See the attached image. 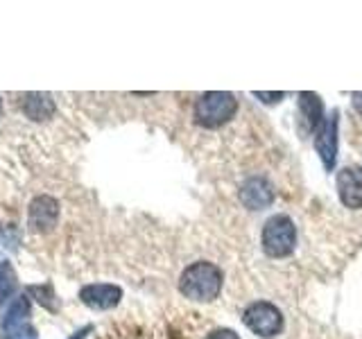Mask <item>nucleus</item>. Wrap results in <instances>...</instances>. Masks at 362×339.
<instances>
[{
    "mask_svg": "<svg viewBox=\"0 0 362 339\" xmlns=\"http://www.w3.org/2000/svg\"><path fill=\"white\" fill-rule=\"evenodd\" d=\"M299 109H301L303 118H305V122H308V127L313 131H317V129L322 127V122L326 118H324V105H322L320 95H315V93H299Z\"/></svg>",
    "mask_w": 362,
    "mask_h": 339,
    "instance_id": "12",
    "label": "nucleus"
},
{
    "mask_svg": "<svg viewBox=\"0 0 362 339\" xmlns=\"http://www.w3.org/2000/svg\"><path fill=\"white\" fill-rule=\"evenodd\" d=\"M179 290L186 299L197 303H211L222 292V269L206 260H197L184 269L179 280Z\"/></svg>",
    "mask_w": 362,
    "mask_h": 339,
    "instance_id": "1",
    "label": "nucleus"
},
{
    "mask_svg": "<svg viewBox=\"0 0 362 339\" xmlns=\"http://www.w3.org/2000/svg\"><path fill=\"white\" fill-rule=\"evenodd\" d=\"M28 316H30V301L25 297H16V301L9 305V310L3 316L5 337L23 331V328H28Z\"/></svg>",
    "mask_w": 362,
    "mask_h": 339,
    "instance_id": "11",
    "label": "nucleus"
},
{
    "mask_svg": "<svg viewBox=\"0 0 362 339\" xmlns=\"http://www.w3.org/2000/svg\"><path fill=\"white\" fill-rule=\"evenodd\" d=\"M0 111H3V100H0Z\"/></svg>",
    "mask_w": 362,
    "mask_h": 339,
    "instance_id": "20",
    "label": "nucleus"
},
{
    "mask_svg": "<svg viewBox=\"0 0 362 339\" xmlns=\"http://www.w3.org/2000/svg\"><path fill=\"white\" fill-rule=\"evenodd\" d=\"M337 192L346 208H362V167L339 170Z\"/></svg>",
    "mask_w": 362,
    "mask_h": 339,
    "instance_id": "7",
    "label": "nucleus"
},
{
    "mask_svg": "<svg viewBox=\"0 0 362 339\" xmlns=\"http://www.w3.org/2000/svg\"><path fill=\"white\" fill-rule=\"evenodd\" d=\"M265 254L272 258H286L294 251L297 244V229L288 215H274L263 226V235H260Z\"/></svg>",
    "mask_w": 362,
    "mask_h": 339,
    "instance_id": "3",
    "label": "nucleus"
},
{
    "mask_svg": "<svg viewBox=\"0 0 362 339\" xmlns=\"http://www.w3.org/2000/svg\"><path fill=\"white\" fill-rule=\"evenodd\" d=\"M30 229L34 233H48L54 229L57 220H59V203L50 195H39L37 199H32L30 203Z\"/></svg>",
    "mask_w": 362,
    "mask_h": 339,
    "instance_id": "5",
    "label": "nucleus"
},
{
    "mask_svg": "<svg viewBox=\"0 0 362 339\" xmlns=\"http://www.w3.org/2000/svg\"><path fill=\"white\" fill-rule=\"evenodd\" d=\"M240 201L249 210H263L274 201V190H272L267 179L252 177V179H247L240 188Z\"/></svg>",
    "mask_w": 362,
    "mask_h": 339,
    "instance_id": "8",
    "label": "nucleus"
},
{
    "mask_svg": "<svg viewBox=\"0 0 362 339\" xmlns=\"http://www.w3.org/2000/svg\"><path fill=\"white\" fill-rule=\"evenodd\" d=\"M238 111V100L226 90H209L195 102V120L206 129H218Z\"/></svg>",
    "mask_w": 362,
    "mask_h": 339,
    "instance_id": "2",
    "label": "nucleus"
},
{
    "mask_svg": "<svg viewBox=\"0 0 362 339\" xmlns=\"http://www.w3.org/2000/svg\"><path fill=\"white\" fill-rule=\"evenodd\" d=\"M206 339H240L231 328H218V331H213Z\"/></svg>",
    "mask_w": 362,
    "mask_h": 339,
    "instance_id": "15",
    "label": "nucleus"
},
{
    "mask_svg": "<svg viewBox=\"0 0 362 339\" xmlns=\"http://www.w3.org/2000/svg\"><path fill=\"white\" fill-rule=\"evenodd\" d=\"M86 333H90V328H88V326H86V328H82V331H79V333H75L71 339H84V337H86Z\"/></svg>",
    "mask_w": 362,
    "mask_h": 339,
    "instance_id": "19",
    "label": "nucleus"
},
{
    "mask_svg": "<svg viewBox=\"0 0 362 339\" xmlns=\"http://www.w3.org/2000/svg\"><path fill=\"white\" fill-rule=\"evenodd\" d=\"M21 109L32 120H48L54 113V102L45 93H25L21 97Z\"/></svg>",
    "mask_w": 362,
    "mask_h": 339,
    "instance_id": "10",
    "label": "nucleus"
},
{
    "mask_svg": "<svg viewBox=\"0 0 362 339\" xmlns=\"http://www.w3.org/2000/svg\"><path fill=\"white\" fill-rule=\"evenodd\" d=\"M258 100H263L265 105H274V102H279V100H283V95L286 93H263V90H260V93H254Z\"/></svg>",
    "mask_w": 362,
    "mask_h": 339,
    "instance_id": "17",
    "label": "nucleus"
},
{
    "mask_svg": "<svg viewBox=\"0 0 362 339\" xmlns=\"http://www.w3.org/2000/svg\"><path fill=\"white\" fill-rule=\"evenodd\" d=\"M5 339H37V333H34V328H23V331L14 333V335H7Z\"/></svg>",
    "mask_w": 362,
    "mask_h": 339,
    "instance_id": "16",
    "label": "nucleus"
},
{
    "mask_svg": "<svg viewBox=\"0 0 362 339\" xmlns=\"http://www.w3.org/2000/svg\"><path fill=\"white\" fill-rule=\"evenodd\" d=\"M354 107L358 109V113L362 116V93H354Z\"/></svg>",
    "mask_w": 362,
    "mask_h": 339,
    "instance_id": "18",
    "label": "nucleus"
},
{
    "mask_svg": "<svg viewBox=\"0 0 362 339\" xmlns=\"http://www.w3.org/2000/svg\"><path fill=\"white\" fill-rule=\"evenodd\" d=\"M315 150L322 156L326 170L335 167L337 158V116L333 113L331 118L322 122V127L315 131Z\"/></svg>",
    "mask_w": 362,
    "mask_h": 339,
    "instance_id": "6",
    "label": "nucleus"
},
{
    "mask_svg": "<svg viewBox=\"0 0 362 339\" xmlns=\"http://www.w3.org/2000/svg\"><path fill=\"white\" fill-rule=\"evenodd\" d=\"M18 287L16 271L9 263H0V303H5L9 297H14V292Z\"/></svg>",
    "mask_w": 362,
    "mask_h": 339,
    "instance_id": "13",
    "label": "nucleus"
},
{
    "mask_svg": "<svg viewBox=\"0 0 362 339\" xmlns=\"http://www.w3.org/2000/svg\"><path fill=\"white\" fill-rule=\"evenodd\" d=\"M243 321L249 331L263 339H272L283 331V314L269 301H256L249 305L243 314Z\"/></svg>",
    "mask_w": 362,
    "mask_h": 339,
    "instance_id": "4",
    "label": "nucleus"
},
{
    "mask_svg": "<svg viewBox=\"0 0 362 339\" xmlns=\"http://www.w3.org/2000/svg\"><path fill=\"white\" fill-rule=\"evenodd\" d=\"M79 299L93 310H109L120 303L122 290L118 285H105V282H100V285H86L79 292Z\"/></svg>",
    "mask_w": 362,
    "mask_h": 339,
    "instance_id": "9",
    "label": "nucleus"
},
{
    "mask_svg": "<svg viewBox=\"0 0 362 339\" xmlns=\"http://www.w3.org/2000/svg\"><path fill=\"white\" fill-rule=\"evenodd\" d=\"M34 299H37V303H41L43 308H48V310H57V297H54V287L52 285H30V290H28Z\"/></svg>",
    "mask_w": 362,
    "mask_h": 339,
    "instance_id": "14",
    "label": "nucleus"
}]
</instances>
